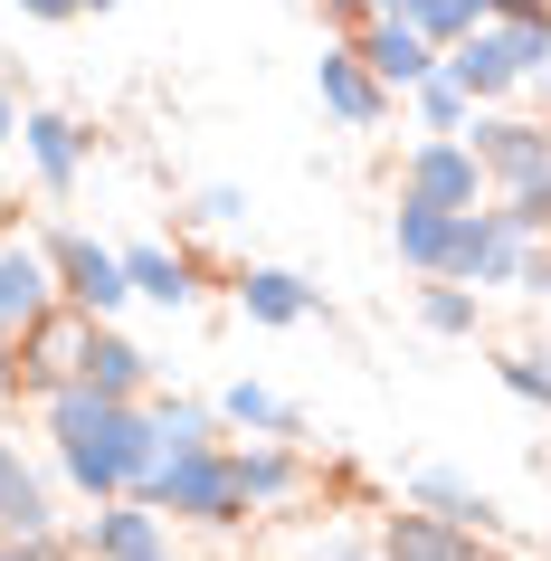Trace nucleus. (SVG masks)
<instances>
[{"label":"nucleus","instance_id":"nucleus-7","mask_svg":"<svg viewBox=\"0 0 551 561\" xmlns=\"http://www.w3.org/2000/svg\"><path fill=\"white\" fill-rule=\"evenodd\" d=\"M87 324L95 314H77V305H48L10 353H20V390H38V400H58L67 381H77V362H87Z\"/></svg>","mask_w":551,"mask_h":561},{"label":"nucleus","instance_id":"nucleus-39","mask_svg":"<svg viewBox=\"0 0 551 561\" xmlns=\"http://www.w3.org/2000/svg\"><path fill=\"white\" fill-rule=\"evenodd\" d=\"M352 561H400V552H352Z\"/></svg>","mask_w":551,"mask_h":561},{"label":"nucleus","instance_id":"nucleus-4","mask_svg":"<svg viewBox=\"0 0 551 561\" xmlns=\"http://www.w3.org/2000/svg\"><path fill=\"white\" fill-rule=\"evenodd\" d=\"M48 257H58V305H77V314H95V324H115L124 305H134L124 248H95V238L58 229V238H48Z\"/></svg>","mask_w":551,"mask_h":561},{"label":"nucleus","instance_id":"nucleus-19","mask_svg":"<svg viewBox=\"0 0 551 561\" xmlns=\"http://www.w3.org/2000/svg\"><path fill=\"white\" fill-rule=\"evenodd\" d=\"M209 410H219V428H238V438H295V428H305L295 400H286V390H266V381H229Z\"/></svg>","mask_w":551,"mask_h":561},{"label":"nucleus","instance_id":"nucleus-12","mask_svg":"<svg viewBox=\"0 0 551 561\" xmlns=\"http://www.w3.org/2000/svg\"><path fill=\"white\" fill-rule=\"evenodd\" d=\"M20 152H30V172L48 181V191H77V181H87L95 134H87L77 115H48V105H30V115H20Z\"/></svg>","mask_w":551,"mask_h":561},{"label":"nucleus","instance_id":"nucleus-14","mask_svg":"<svg viewBox=\"0 0 551 561\" xmlns=\"http://www.w3.org/2000/svg\"><path fill=\"white\" fill-rule=\"evenodd\" d=\"M238 314L248 324H305V314H323V286H305L295 266H238Z\"/></svg>","mask_w":551,"mask_h":561},{"label":"nucleus","instance_id":"nucleus-11","mask_svg":"<svg viewBox=\"0 0 551 561\" xmlns=\"http://www.w3.org/2000/svg\"><path fill=\"white\" fill-rule=\"evenodd\" d=\"M162 524H172V514H162L152 495H105L87 514V533H77V552L87 561H152L162 552Z\"/></svg>","mask_w":551,"mask_h":561},{"label":"nucleus","instance_id":"nucleus-32","mask_svg":"<svg viewBox=\"0 0 551 561\" xmlns=\"http://www.w3.org/2000/svg\"><path fill=\"white\" fill-rule=\"evenodd\" d=\"M20 115H30V105H20V95H10V87H0V152H10V144H20Z\"/></svg>","mask_w":551,"mask_h":561},{"label":"nucleus","instance_id":"nucleus-38","mask_svg":"<svg viewBox=\"0 0 551 561\" xmlns=\"http://www.w3.org/2000/svg\"><path fill=\"white\" fill-rule=\"evenodd\" d=\"M0 229H10V172H0Z\"/></svg>","mask_w":551,"mask_h":561},{"label":"nucleus","instance_id":"nucleus-1","mask_svg":"<svg viewBox=\"0 0 551 561\" xmlns=\"http://www.w3.org/2000/svg\"><path fill=\"white\" fill-rule=\"evenodd\" d=\"M48 447H58V476L87 504L144 495V476L162 467L152 410H144V400H105V390H87V381H67L58 400H48Z\"/></svg>","mask_w":551,"mask_h":561},{"label":"nucleus","instance_id":"nucleus-20","mask_svg":"<svg viewBox=\"0 0 551 561\" xmlns=\"http://www.w3.org/2000/svg\"><path fill=\"white\" fill-rule=\"evenodd\" d=\"M0 533L10 542H38V552H58V495H48V476L20 467L10 485H0Z\"/></svg>","mask_w":551,"mask_h":561},{"label":"nucleus","instance_id":"nucleus-27","mask_svg":"<svg viewBox=\"0 0 551 561\" xmlns=\"http://www.w3.org/2000/svg\"><path fill=\"white\" fill-rule=\"evenodd\" d=\"M238 219H248V191L238 181H209L200 201H191V229H238Z\"/></svg>","mask_w":551,"mask_h":561},{"label":"nucleus","instance_id":"nucleus-30","mask_svg":"<svg viewBox=\"0 0 551 561\" xmlns=\"http://www.w3.org/2000/svg\"><path fill=\"white\" fill-rule=\"evenodd\" d=\"M323 20H333V30L352 38V30H361V20H371V0H323Z\"/></svg>","mask_w":551,"mask_h":561},{"label":"nucleus","instance_id":"nucleus-37","mask_svg":"<svg viewBox=\"0 0 551 561\" xmlns=\"http://www.w3.org/2000/svg\"><path fill=\"white\" fill-rule=\"evenodd\" d=\"M77 10H87V20H105V10H115V0H77Z\"/></svg>","mask_w":551,"mask_h":561},{"label":"nucleus","instance_id":"nucleus-41","mask_svg":"<svg viewBox=\"0 0 551 561\" xmlns=\"http://www.w3.org/2000/svg\"><path fill=\"white\" fill-rule=\"evenodd\" d=\"M152 561H172V552H152Z\"/></svg>","mask_w":551,"mask_h":561},{"label":"nucleus","instance_id":"nucleus-31","mask_svg":"<svg viewBox=\"0 0 551 561\" xmlns=\"http://www.w3.org/2000/svg\"><path fill=\"white\" fill-rule=\"evenodd\" d=\"M20 20H87L77 0H20Z\"/></svg>","mask_w":551,"mask_h":561},{"label":"nucleus","instance_id":"nucleus-22","mask_svg":"<svg viewBox=\"0 0 551 561\" xmlns=\"http://www.w3.org/2000/svg\"><path fill=\"white\" fill-rule=\"evenodd\" d=\"M409 115H418V134H466L475 124V95L447 77V58H437V77H418L409 87Z\"/></svg>","mask_w":551,"mask_h":561},{"label":"nucleus","instance_id":"nucleus-18","mask_svg":"<svg viewBox=\"0 0 551 561\" xmlns=\"http://www.w3.org/2000/svg\"><path fill=\"white\" fill-rule=\"evenodd\" d=\"M124 276H134V296L162 305V314H181V305L200 296V266H191V248H124Z\"/></svg>","mask_w":551,"mask_h":561},{"label":"nucleus","instance_id":"nucleus-23","mask_svg":"<svg viewBox=\"0 0 551 561\" xmlns=\"http://www.w3.org/2000/svg\"><path fill=\"white\" fill-rule=\"evenodd\" d=\"M475 314H485V305H475V286H457V276H428V286H418V324L447 333V343H466Z\"/></svg>","mask_w":551,"mask_h":561},{"label":"nucleus","instance_id":"nucleus-21","mask_svg":"<svg viewBox=\"0 0 551 561\" xmlns=\"http://www.w3.org/2000/svg\"><path fill=\"white\" fill-rule=\"evenodd\" d=\"M238 476H248V504H295L305 495V457L286 438H248L238 447Z\"/></svg>","mask_w":551,"mask_h":561},{"label":"nucleus","instance_id":"nucleus-24","mask_svg":"<svg viewBox=\"0 0 551 561\" xmlns=\"http://www.w3.org/2000/svg\"><path fill=\"white\" fill-rule=\"evenodd\" d=\"M152 438H162V457L172 447H219V410H200V400H152Z\"/></svg>","mask_w":551,"mask_h":561},{"label":"nucleus","instance_id":"nucleus-25","mask_svg":"<svg viewBox=\"0 0 551 561\" xmlns=\"http://www.w3.org/2000/svg\"><path fill=\"white\" fill-rule=\"evenodd\" d=\"M400 20H418V30L437 38V48H457V38L475 30V20H494V0H409Z\"/></svg>","mask_w":551,"mask_h":561},{"label":"nucleus","instance_id":"nucleus-33","mask_svg":"<svg viewBox=\"0 0 551 561\" xmlns=\"http://www.w3.org/2000/svg\"><path fill=\"white\" fill-rule=\"evenodd\" d=\"M494 20H551V0H494Z\"/></svg>","mask_w":551,"mask_h":561},{"label":"nucleus","instance_id":"nucleus-26","mask_svg":"<svg viewBox=\"0 0 551 561\" xmlns=\"http://www.w3.org/2000/svg\"><path fill=\"white\" fill-rule=\"evenodd\" d=\"M494 371H504V390H514L523 410H551V353H504Z\"/></svg>","mask_w":551,"mask_h":561},{"label":"nucleus","instance_id":"nucleus-3","mask_svg":"<svg viewBox=\"0 0 551 561\" xmlns=\"http://www.w3.org/2000/svg\"><path fill=\"white\" fill-rule=\"evenodd\" d=\"M466 144H475V162H485L494 191H551V124H532V115H485V105H475Z\"/></svg>","mask_w":551,"mask_h":561},{"label":"nucleus","instance_id":"nucleus-40","mask_svg":"<svg viewBox=\"0 0 551 561\" xmlns=\"http://www.w3.org/2000/svg\"><path fill=\"white\" fill-rule=\"evenodd\" d=\"M542 476H551V447H542Z\"/></svg>","mask_w":551,"mask_h":561},{"label":"nucleus","instance_id":"nucleus-34","mask_svg":"<svg viewBox=\"0 0 551 561\" xmlns=\"http://www.w3.org/2000/svg\"><path fill=\"white\" fill-rule=\"evenodd\" d=\"M20 390V353H10V333H0V400Z\"/></svg>","mask_w":551,"mask_h":561},{"label":"nucleus","instance_id":"nucleus-16","mask_svg":"<svg viewBox=\"0 0 551 561\" xmlns=\"http://www.w3.org/2000/svg\"><path fill=\"white\" fill-rule=\"evenodd\" d=\"M77 381H87V390H105V400H144L152 353L134 343V333H115V324H87V362H77Z\"/></svg>","mask_w":551,"mask_h":561},{"label":"nucleus","instance_id":"nucleus-28","mask_svg":"<svg viewBox=\"0 0 551 561\" xmlns=\"http://www.w3.org/2000/svg\"><path fill=\"white\" fill-rule=\"evenodd\" d=\"M494 209H504V219H514L523 238H551V191H504Z\"/></svg>","mask_w":551,"mask_h":561},{"label":"nucleus","instance_id":"nucleus-5","mask_svg":"<svg viewBox=\"0 0 551 561\" xmlns=\"http://www.w3.org/2000/svg\"><path fill=\"white\" fill-rule=\"evenodd\" d=\"M494 181H485V162H475V144L466 134H418L409 144V162H400V201H437V209H475Z\"/></svg>","mask_w":551,"mask_h":561},{"label":"nucleus","instance_id":"nucleus-35","mask_svg":"<svg viewBox=\"0 0 551 561\" xmlns=\"http://www.w3.org/2000/svg\"><path fill=\"white\" fill-rule=\"evenodd\" d=\"M20 467H30V457H20V438H0V485H10Z\"/></svg>","mask_w":551,"mask_h":561},{"label":"nucleus","instance_id":"nucleus-9","mask_svg":"<svg viewBox=\"0 0 551 561\" xmlns=\"http://www.w3.org/2000/svg\"><path fill=\"white\" fill-rule=\"evenodd\" d=\"M58 305V257H48V238H10L0 229V333L20 343Z\"/></svg>","mask_w":551,"mask_h":561},{"label":"nucleus","instance_id":"nucleus-8","mask_svg":"<svg viewBox=\"0 0 551 561\" xmlns=\"http://www.w3.org/2000/svg\"><path fill=\"white\" fill-rule=\"evenodd\" d=\"M523 248H532V238H523L504 209L475 201V209H457V248H447V276H457V286H514Z\"/></svg>","mask_w":551,"mask_h":561},{"label":"nucleus","instance_id":"nucleus-2","mask_svg":"<svg viewBox=\"0 0 551 561\" xmlns=\"http://www.w3.org/2000/svg\"><path fill=\"white\" fill-rule=\"evenodd\" d=\"M144 495L172 514V524H200V533H229L248 514V476H238V447H172L162 467L144 476Z\"/></svg>","mask_w":551,"mask_h":561},{"label":"nucleus","instance_id":"nucleus-13","mask_svg":"<svg viewBox=\"0 0 551 561\" xmlns=\"http://www.w3.org/2000/svg\"><path fill=\"white\" fill-rule=\"evenodd\" d=\"M380 552H400V561H485V533L457 524V514L409 504V514H390V524H380Z\"/></svg>","mask_w":551,"mask_h":561},{"label":"nucleus","instance_id":"nucleus-36","mask_svg":"<svg viewBox=\"0 0 551 561\" xmlns=\"http://www.w3.org/2000/svg\"><path fill=\"white\" fill-rule=\"evenodd\" d=\"M523 87H532V95H542V105H551V58H542V67H532V77H523Z\"/></svg>","mask_w":551,"mask_h":561},{"label":"nucleus","instance_id":"nucleus-29","mask_svg":"<svg viewBox=\"0 0 551 561\" xmlns=\"http://www.w3.org/2000/svg\"><path fill=\"white\" fill-rule=\"evenodd\" d=\"M514 296H551V248H542V238L523 248V266H514Z\"/></svg>","mask_w":551,"mask_h":561},{"label":"nucleus","instance_id":"nucleus-15","mask_svg":"<svg viewBox=\"0 0 551 561\" xmlns=\"http://www.w3.org/2000/svg\"><path fill=\"white\" fill-rule=\"evenodd\" d=\"M447 248H457V209H437V201L390 209V257H400L409 276H447Z\"/></svg>","mask_w":551,"mask_h":561},{"label":"nucleus","instance_id":"nucleus-10","mask_svg":"<svg viewBox=\"0 0 551 561\" xmlns=\"http://www.w3.org/2000/svg\"><path fill=\"white\" fill-rule=\"evenodd\" d=\"M352 48H361V67H371L390 95H409L418 77H437V58H447V48H437L418 20H380V10L361 20V30H352Z\"/></svg>","mask_w":551,"mask_h":561},{"label":"nucleus","instance_id":"nucleus-6","mask_svg":"<svg viewBox=\"0 0 551 561\" xmlns=\"http://www.w3.org/2000/svg\"><path fill=\"white\" fill-rule=\"evenodd\" d=\"M314 95H323V115L343 124V134H380V124L400 115V95L361 67V48H352V38H333V48L314 58Z\"/></svg>","mask_w":551,"mask_h":561},{"label":"nucleus","instance_id":"nucleus-17","mask_svg":"<svg viewBox=\"0 0 551 561\" xmlns=\"http://www.w3.org/2000/svg\"><path fill=\"white\" fill-rule=\"evenodd\" d=\"M409 504H428V514H457V524H475L485 542H504V504H494L485 485L447 476V467H409Z\"/></svg>","mask_w":551,"mask_h":561}]
</instances>
